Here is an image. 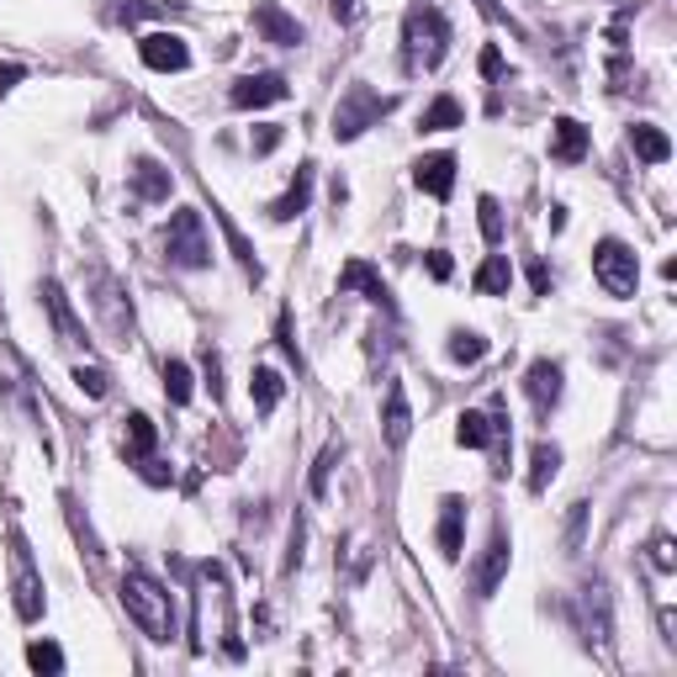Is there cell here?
<instances>
[{"instance_id":"cell-25","label":"cell","mask_w":677,"mask_h":677,"mask_svg":"<svg viewBox=\"0 0 677 677\" xmlns=\"http://www.w3.org/2000/svg\"><path fill=\"white\" fill-rule=\"evenodd\" d=\"M249 397H255V408L270 418V413L281 408V397H286V376H281V371H270V365H260V371L249 376Z\"/></svg>"},{"instance_id":"cell-15","label":"cell","mask_w":677,"mask_h":677,"mask_svg":"<svg viewBox=\"0 0 677 677\" xmlns=\"http://www.w3.org/2000/svg\"><path fill=\"white\" fill-rule=\"evenodd\" d=\"M413 185L429 191L435 202H444V196L455 191V154H424V159L413 165Z\"/></svg>"},{"instance_id":"cell-21","label":"cell","mask_w":677,"mask_h":677,"mask_svg":"<svg viewBox=\"0 0 677 677\" xmlns=\"http://www.w3.org/2000/svg\"><path fill=\"white\" fill-rule=\"evenodd\" d=\"M154 444H159V429H154V418L148 413H127V440H122V455H127V466H138L154 455Z\"/></svg>"},{"instance_id":"cell-32","label":"cell","mask_w":677,"mask_h":677,"mask_svg":"<svg viewBox=\"0 0 677 677\" xmlns=\"http://www.w3.org/2000/svg\"><path fill=\"white\" fill-rule=\"evenodd\" d=\"M75 386H80L86 397H106V392H112V376H106L101 365H75Z\"/></svg>"},{"instance_id":"cell-36","label":"cell","mask_w":677,"mask_h":677,"mask_svg":"<svg viewBox=\"0 0 677 677\" xmlns=\"http://www.w3.org/2000/svg\"><path fill=\"white\" fill-rule=\"evenodd\" d=\"M424 266H429V275H435V281H450V275H455V266H450V255H444V249H429V260H424Z\"/></svg>"},{"instance_id":"cell-9","label":"cell","mask_w":677,"mask_h":677,"mask_svg":"<svg viewBox=\"0 0 677 677\" xmlns=\"http://www.w3.org/2000/svg\"><path fill=\"white\" fill-rule=\"evenodd\" d=\"M255 32H260L266 43H275V48H296V43H307V27L296 22L281 0H260V5H255Z\"/></svg>"},{"instance_id":"cell-33","label":"cell","mask_w":677,"mask_h":677,"mask_svg":"<svg viewBox=\"0 0 677 677\" xmlns=\"http://www.w3.org/2000/svg\"><path fill=\"white\" fill-rule=\"evenodd\" d=\"M339 455H345V444H324V455H318V466H313V482H307V487H313V498H324V493H328V472H334V461H339Z\"/></svg>"},{"instance_id":"cell-40","label":"cell","mask_w":677,"mask_h":677,"mask_svg":"<svg viewBox=\"0 0 677 677\" xmlns=\"http://www.w3.org/2000/svg\"><path fill=\"white\" fill-rule=\"evenodd\" d=\"M482 75H487V80H498V75H503V54H498V48H482Z\"/></svg>"},{"instance_id":"cell-13","label":"cell","mask_w":677,"mask_h":677,"mask_svg":"<svg viewBox=\"0 0 677 677\" xmlns=\"http://www.w3.org/2000/svg\"><path fill=\"white\" fill-rule=\"evenodd\" d=\"M435 545H440L444 561H461V551H466V498H450L440 503V524H435Z\"/></svg>"},{"instance_id":"cell-19","label":"cell","mask_w":677,"mask_h":677,"mask_svg":"<svg viewBox=\"0 0 677 677\" xmlns=\"http://www.w3.org/2000/svg\"><path fill=\"white\" fill-rule=\"evenodd\" d=\"M382 429H386V444H392V450H403V444H408V435H413V408H408V392H403V382L386 386Z\"/></svg>"},{"instance_id":"cell-5","label":"cell","mask_w":677,"mask_h":677,"mask_svg":"<svg viewBox=\"0 0 677 677\" xmlns=\"http://www.w3.org/2000/svg\"><path fill=\"white\" fill-rule=\"evenodd\" d=\"M593 275H598V286L619 302H630L635 286H641V260H635V249L624 244V238H598V249H593Z\"/></svg>"},{"instance_id":"cell-20","label":"cell","mask_w":677,"mask_h":677,"mask_svg":"<svg viewBox=\"0 0 677 677\" xmlns=\"http://www.w3.org/2000/svg\"><path fill=\"white\" fill-rule=\"evenodd\" d=\"M313 180H318V176H313V165H302L292 185L270 202V217H275V223H296V217L307 212V202H313Z\"/></svg>"},{"instance_id":"cell-6","label":"cell","mask_w":677,"mask_h":677,"mask_svg":"<svg viewBox=\"0 0 677 677\" xmlns=\"http://www.w3.org/2000/svg\"><path fill=\"white\" fill-rule=\"evenodd\" d=\"M11 598H16V619H27V624L43 619V577H37L27 540L16 530H11Z\"/></svg>"},{"instance_id":"cell-39","label":"cell","mask_w":677,"mask_h":677,"mask_svg":"<svg viewBox=\"0 0 677 677\" xmlns=\"http://www.w3.org/2000/svg\"><path fill=\"white\" fill-rule=\"evenodd\" d=\"M328 11H334V22H354L360 16V0H328Z\"/></svg>"},{"instance_id":"cell-8","label":"cell","mask_w":677,"mask_h":677,"mask_svg":"<svg viewBox=\"0 0 677 677\" xmlns=\"http://www.w3.org/2000/svg\"><path fill=\"white\" fill-rule=\"evenodd\" d=\"M138 59L154 75H180V69H191V48H185L180 32H148L144 43H138Z\"/></svg>"},{"instance_id":"cell-4","label":"cell","mask_w":677,"mask_h":677,"mask_svg":"<svg viewBox=\"0 0 677 677\" xmlns=\"http://www.w3.org/2000/svg\"><path fill=\"white\" fill-rule=\"evenodd\" d=\"M392 95H376L371 86H350L345 95H339V106H334V138L339 144H354L365 127H376L382 117H392Z\"/></svg>"},{"instance_id":"cell-3","label":"cell","mask_w":677,"mask_h":677,"mask_svg":"<svg viewBox=\"0 0 677 677\" xmlns=\"http://www.w3.org/2000/svg\"><path fill=\"white\" fill-rule=\"evenodd\" d=\"M165 260L176 270H206L212 266V238L196 206H180L176 217L165 223Z\"/></svg>"},{"instance_id":"cell-30","label":"cell","mask_w":677,"mask_h":677,"mask_svg":"<svg viewBox=\"0 0 677 677\" xmlns=\"http://www.w3.org/2000/svg\"><path fill=\"white\" fill-rule=\"evenodd\" d=\"M27 667L32 673H64V651L54 641H32L27 646Z\"/></svg>"},{"instance_id":"cell-34","label":"cell","mask_w":677,"mask_h":677,"mask_svg":"<svg viewBox=\"0 0 677 677\" xmlns=\"http://www.w3.org/2000/svg\"><path fill=\"white\" fill-rule=\"evenodd\" d=\"M22 80H27V69H22V64H0V101L22 86Z\"/></svg>"},{"instance_id":"cell-23","label":"cell","mask_w":677,"mask_h":677,"mask_svg":"<svg viewBox=\"0 0 677 677\" xmlns=\"http://www.w3.org/2000/svg\"><path fill=\"white\" fill-rule=\"evenodd\" d=\"M630 148H635V159H646V165H667V159H673V138H667L662 127H651V122H635V127H630Z\"/></svg>"},{"instance_id":"cell-14","label":"cell","mask_w":677,"mask_h":677,"mask_svg":"<svg viewBox=\"0 0 677 677\" xmlns=\"http://www.w3.org/2000/svg\"><path fill=\"white\" fill-rule=\"evenodd\" d=\"M339 292H360L365 302H376L382 313H397V302H392V286H386L376 270L365 266V260H350V266L339 270Z\"/></svg>"},{"instance_id":"cell-41","label":"cell","mask_w":677,"mask_h":677,"mask_svg":"<svg viewBox=\"0 0 677 677\" xmlns=\"http://www.w3.org/2000/svg\"><path fill=\"white\" fill-rule=\"evenodd\" d=\"M651 551H656V566H662V572H673V545H667V540H656V545H651Z\"/></svg>"},{"instance_id":"cell-29","label":"cell","mask_w":677,"mask_h":677,"mask_svg":"<svg viewBox=\"0 0 677 677\" xmlns=\"http://www.w3.org/2000/svg\"><path fill=\"white\" fill-rule=\"evenodd\" d=\"M0 392H27V371L11 345H0Z\"/></svg>"},{"instance_id":"cell-22","label":"cell","mask_w":677,"mask_h":677,"mask_svg":"<svg viewBox=\"0 0 677 677\" xmlns=\"http://www.w3.org/2000/svg\"><path fill=\"white\" fill-rule=\"evenodd\" d=\"M450 127H466V106L455 95H435L418 117V133H450Z\"/></svg>"},{"instance_id":"cell-16","label":"cell","mask_w":677,"mask_h":677,"mask_svg":"<svg viewBox=\"0 0 677 677\" xmlns=\"http://www.w3.org/2000/svg\"><path fill=\"white\" fill-rule=\"evenodd\" d=\"M43 307L54 313V328H59V339L69 345V350H86L90 339H86V324L69 313V296H64L59 281H43Z\"/></svg>"},{"instance_id":"cell-11","label":"cell","mask_w":677,"mask_h":677,"mask_svg":"<svg viewBox=\"0 0 677 677\" xmlns=\"http://www.w3.org/2000/svg\"><path fill=\"white\" fill-rule=\"evenodd\" d=\"M561 360H551V354H540V360H530V371H524V392H530V403L540 418H551V408L561 403Z\"/></svg>"},{"instance_id":"cell-2","label":"cell","mask_w":677,"mask_h":677,"mask_svg":"<svg viewBox=\"0 0 677 677\" xmlns=\"http://www.w3.org/2000/svg\"><path fill=\"white\" fill-rule=\"evenodd\" d=\"M450 54V22H444L440 5L418 0L403 22V69L408 75H435L440 59Z\"/></svg>"},{"instance_id":"cell-26","label":"cell","mask_w":677,"mask_h":677,"mask_svg":"<svg viewBox=\"0 0 677 677\" xmlns=\"http://www.w3.org/2000/svg\"><path fill=\"white\" fill-rule=\"evenodd\" d=\"M556 472H561V450L551 440H540L530 450V493H545L556 482Z\"/></svg>"},{"instance_id":"cell-38","label":"cell","mask_w":677,"mask_h":677,"mask_svg":"<svg viewBox=\"0 0 677 677\" xmlns=\"http://www.w3.org/2000/svg\"><path fill=\"white\" fill-rule=\"evenodd\" d=\"M530 286H534V296H551V270H545V260L530 266Z\"/></svg>"},{"instance_id":"cell-10","label":"cell","mask_w":677,"mask_h":677,"mask_svg":"<svg viewBox=\"0 0 677 677\" xmlns=\"http://www.w3.org/2000/svg\"><path fill=\"white\" fill-rule=\"evenodd\" d=\"M292 95V86L281 80V75H244V80H234V90H228V101H234L238 112H260V106H275V101H286Z\"/></svg>"},{"instance_id":"cell-18","label":"cell","mask_w":677,"mask_h":677,"mask_svg":"<svg viewBox=\"0 0 677 677\" xmlns=\"http://www.w3.org/2000/svg\"><path fill=\"white\" fill-rule=\"evenodd\" d=\"M127 176H133V196H138V202H170V185H176V180H170V170H165L159 159L138 154Z\"/></svg>"},{"instance_id":"cell-35","label":"cell","mask_w":677,"mask_h":677,"mask_svg":"<svg viewBox=\"0 0 677 677\" xmlns=\"http://www.w3.org/2000/svg\"><path fill=\"white\" fill-rule=\"evenodd\" d=\"M138 472H144L148 487H165V482L176 476V472H165V461H154V455H148V461H138Z\"/></svg>"},{"instance_id":"cell-17","label":"cell","mask_w":677,"mask_h":677,"mask_svg":"<svg viewBox=\"0 0 677 677\" xmlns=\"http://www.w3.org/2000/svg\"><path fill=\"white\" fill-rule=\"evenodd\" d=\"M588 148H593V138H588V127H583L577 117L551 122V159H561V165H583Z\"/></svg>"},{"instance_id":"cell-31","label":"cell","mask_w":677,"mask_h":677,"mask_svg":"<svg viewBox=\"0 0 677 677\" xmlns=\"http://www.w3.org/2000/svg\"><path fill=\"white\" fill-rule=\"evenodd\" d=\"M476 223H482V238H487V244H503V206H498V196H482V202H476Z\"/></svg>"},{"instance_id":"cell-28","label":"cell","mask_w":677,"mask_h":677,"mask_svg":"<svg viewBox=\"0 0 677 677\" xmlns=\"http://www.w3.org/2000/svg\"><path fill=\"white\" fill-rule=\"evenodd\" d=\"M191 392H196V386H191V365H185V360H165V397H170V403H191Z\"/></svg>"},{"instance_id":"cell-37","label":"cell","mask_w":677,"mask_h":677,"mask_svg":"<svg viewBox=\"0 0 677 677\" xmlns=\"http://www.w3.org/2000/svg\"><path fill=\"white\" fill-rule=\"evenodd\" d=\"M275 144H281V127H260V133L249 138V148H255V154H275Z\"/></svg>"},{"instance_id":"cell-7","label":"cell","mask_w":677,"mask_h":677,"mask_svg":"<svg viewBox=\"0 0 677 677\" xmlns=\"http://www.w3.org/2000/svg\"><path fill=\"white\" fill-rule=\"evenodd\" d=\"M508 561H514V540H508V530H503V524H493V534H487V551H482V561H476V572H472L476 598H493V593L503 588Z\"/></svg>"},{"instance_id":"cell-24","label":"cell","mask_w":677,"mask_h":677,"mask_svg":"<svg viewBox=\"0 0 677 677\" xmlns=\"http://www.w3.org/2000/svg\"><path fill=\"white\" fill-rule=\"evenodd\" d=\"M472 286L482 296H508V292H514V266H508V255H487V260L476 266Z\"/></svg>"},{"instance_id":"cell-1","label":"cell","mask_w":677,"mask_h":677,"mask_svg":"<svg viewBox=\"0 0 677 677\" xmlns=\"http://www.w3.org/2000/svg\"><path fill=\"white\" fill-rule=\"evenodd\" d=\"M122 609H127V619L144 630L154 646H165V641L176 635V598H170V588H165L154 572H144V566H127V572H122Z\"/></svg>"},{"instance_id":"cell-12","label":"cell","mask_w":677,"mask_h":677,"mask_svg":"<svg viewBox=\"0 0 677 677\" xmlns=\"http://www.w3.org/2000/svg\"><path fill=\"white\" fill-rule=\"evenodd\" d=\"M577 630L588 646H609V593L603 583H588L577 593Z\"/></svg>"},{"instance_id":"cell-27","label":"cell","mask_w":677,"mask_h":677,"mask_svg":"<svg viewBox=\"0 0 677 677\" xmlns=\"http://www.w3.org/2000/svg\"><path fill=\"white\" fill-rule=\"evenodd\" d=\"M444 350H450L455 365H476V360L487 354V339H482L476 328H450V345H444Z\"/></svg>"}]
</instances>
